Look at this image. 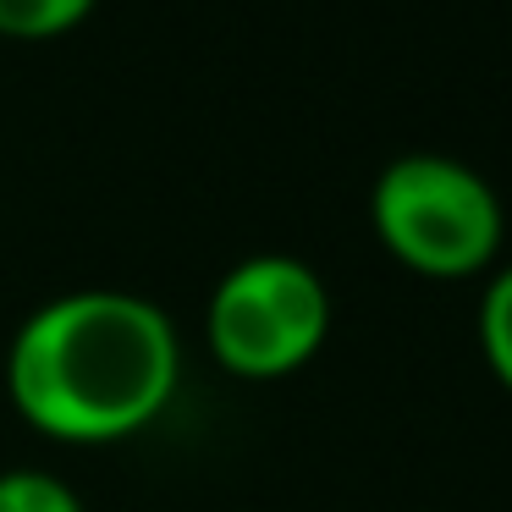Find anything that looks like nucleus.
<instances>
[{
  "label": "nucleus",
  "mask_w": 512,
  "mask_h": 512,
  "mask_svg": "<svg viewBox=\"0 0 512 512\" xmlns=\"http://www.w3.org/2000/svg\"><path fill=\"white\" fill-rule=\"evenodd\" d=\"M12 397L61 441H116L177 386V331L149 298L83 287L28 314L6 358Z\"/></svg>",
  "instance_id": "f257e3e1"
},
{
  "label": "nucleus",
  "mask_w": 512,
  "mask_h": 512,
  "mask_svg": "<svg viewBox=\"0 0 512 512\" xmlns=\"http://www.w3.org/2000/svg\"><path fill=\"white\" fill-rule=\"evenodd\" d=\"M369 210L391 254L430 276H468L501 243V199L452 155L391 160L369 193Z\"/></svg>",
  "instance_id": "f03ea898"
},
{
  "label": "nucleus",
  "mask_w": 512,
  "mask_h": 512,
  "mask_svg": "<svg viewBox=\"0 0 512 512\" xmlns=\"http://www.w3.org/2000/svg\"><path fill=\"white\" fill-rule=\"evenodd\" d=\"M204 325H210V347L226 369L265 380L298 369L325 342L331 298L303 259L259 254L215 281Z\"/></svg>",
  "instance_id": "7ed1b4c3"
},
{
  "label": "nucleus",
  "mask_w": 512,
  "mask_h": 512,
  "mask_svg": "<svg viewBox=\"0 0 512 512\" xmlns=\"http://www.w3.org/2000/svg\"><path fill=\"white\" fill-rule=\"evenodd\" d=\"M0 512H83V501L45 468H12L0 474Z\"/></svg>",
  "instance_id": "20e7f679"
},
{
  "label": "nucleus",
  "mask_w": 512,
  "mask_h": 512,
  "mask_svg": "<svg viewBox=\"0 0 512 512\" xmlns=\"http://www.w3.org/2000/svg\"><path fill=\"white\" fill-rule=\"evenodd\" d=\"M94 0H0V34L17 39H45L61 28L83 23Z\"/></svg>",
  "instance_id": "39448f33"
},
{
  "label": "nucleus",
  "mask_w": 512,
  "mask_h": 512,
  "mask_svg": "<svg viewBox=\"0 0 512 512\" xmlns=\"http://www.w3.org/2000/svg\"><path fill=\"white\" fill-rule=\"evenodd\" d=\"M479 342H485L490 369L512 386V265L501 270L485 287V298H479Z\"/></svg>",
  "instance_id": "423d86ee"
}]
</instances>
